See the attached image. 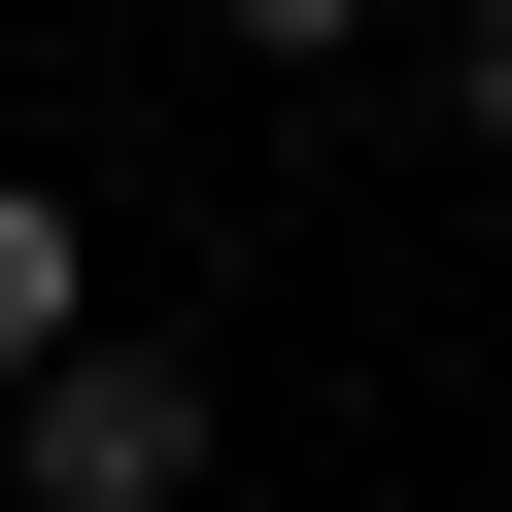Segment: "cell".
Wrapping results in <instances>:
<instances>
[{"mask_svg": "<svg viewBox=\"0 0 512 512\" xmlns=\"http://www.w3.org/2000/svg\"><path fill=\"white\" fill-rule=\"evenodd\" d=\"M205 444H239V410H205V342H137V308L0 376V512H205Z\"/></svg>", "mask_w": 512, "mask_h": 512, "instance_id": "cell-1", "label": "cell"}, {"mask_svg": "<svg viewBox=\"0 0 512 512\" xmlns=\"http://www.w3.org/2000/svg\"><path fill=\"white\" fill-rule=\"evenodd\" d=\"M35 342H103V239H69V171H0V376Z\"/></svg>", "mask_w": 512, "mask_h": 512, "instance_id": "cell-2", "label": "cell"}, {"mask_svg": "<svg viewBox=\"0 0 512 512\" xmlns=\"http://www.w3.org/2000/svg\"><path fill=\"white\" fill-rule=\"evenodd\" d=\"M205 35H239V69H376L410 0H205Z\"/></svg>", "mask_w": 512, "mask_h": 512, "instance_id": "cell-3", "label": "cell"}, {"mask_svg": "<svg viewBox=\"0 0 512 512\" xmlns=\"http://www.w3.org/2000/svg\"><path fill=\"white\" fill-rule=\"evenodd\" d=\"M444 137H512V0H444Z\"/></svg>", "mask_w": 512, "mask_h": 512, "instance_id": "cell-4", "label": "cell"}]
</instances>
